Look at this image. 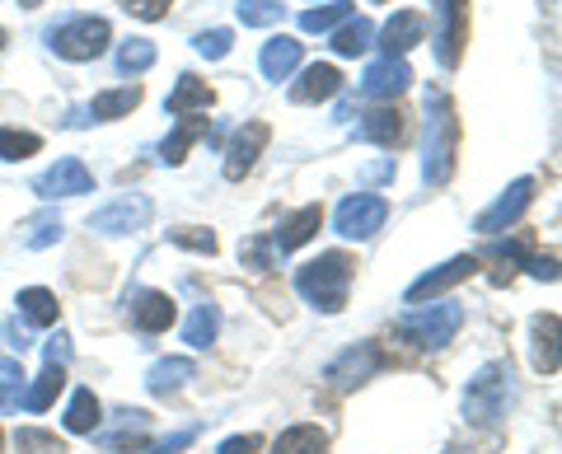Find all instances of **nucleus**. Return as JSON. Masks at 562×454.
Masks as SVG:
<instances>
[{"label": "nucleus", "mask_w": 562, "mask_h": 454, "mask_svg": "<svg viewBox=\"0 0 562 454\" xmlns=\"http://www.w3.org/2000/svg\"><path fill=\"white\" fill-rule=\"evenodd\" d=\"M427 150H422V179L441 188L454 173V155H460V117H454V103L431 90L427 94Z\"/></svg>", "instance_id": "obj_1"}, {"label": "nucleus", "mask_w": 562, "mask_h": 454, "mask_svg": "<svg viewBox=\"0 0 562 454\" xmlns=\"http://www.w3.org/2000/svg\"><path fill=\"white\" fill-rule=\"evenodd\" d=\"M351 272H357V263H351L347 253L333 249V253H319V258H314V263H305L301 272H295V291H301L314 309L338 314V309L347 305Z\"/></svg>", "instance_id": "obj_2"}, {"label": "nucleus", "mask_w": 562, "mask_h": 454, "mask_svg": "<svg viewBox=\"0 0 562 454\" xmlns=\"http://www.w3.org/2000/svg\"><path fill=\"white\" fill-rule=\"evenodd\" d=\"M512 394H516L512 365L492 361V365H483V371L469 379V389H464V417H469V422H479V427L497 422V417H506V408H512Z\"/></svg>", "instance_id": "obj_3"}, {"label": "nucleus", "mask_w": 562, "mask_h": 454, "mask_svg": "<svg viewBox=\"0 0 562 454\" xmlns=\"http://www.w3.org/2000/svg\"><path fill=\"white\" fill-rule=\"evenodd\" d=\"M464 324V309L460 305H431V309H417L408 319H398V338L408 347H422V352H436L446 347Z\"/></svg>", "instance_id": "obj_4"}, {"label": "nucleus", "mask_w": 562, "mask_h": 454, "mask_svg": "<svg viewBox=\"0 0 562 454\" xmlns=\"http://www.w3.org/2000/svg\"><path fill=\"white\" fill-rule=\"evenodd\" d=\"M47 38H52V47H57V57H66V61H94L99 52L109 47L113 29H109V20L80 14V20H66L61 29H52Z\"/></svg>", "instance_id": "obj_5"}, {"label": "nucleus", "mask_w": 562, "mask_h": 454, "mask_svg": "<svg viewBox=\"0 0 562 454\" xmlns=\"http://www.w3.org/2000/svg\"><path fill=\"white\" fill-rule=\"evenodd\" d=\"M384 216H390V202L375 197V192H357V197H347L338 206L333 230H338L342 239H371L375 230H384Z\"/></svg>", "instance_id": "obj_6"}, {"label": "nucleus", "mask_w": 562, "mask_h": 454, "mask_svg": "<svg viewBox=\"0 0 562 454\" xmlns=\"http://www.w3.org/2000/svg\"><path fill=\"white\" fill-rule=\"evenodd\" d=\"M464 43H469V0H441L436 5V57H441V66H460Z\"/></svg>", "instance_id": "obj_7"}, {"label": "nucleus", "mask_w": 562, "mask_h": 454, "mask_svg": "<svg viewBox=\"0 0 562 454\" xmlns=\"http://www.w3.org/2000/svg\"><path fill=\"white\" fill-rule=\"evenodd\" d=\"M33 192H38L43 202H57V197H85V192H94V173L85 169L80 160H57L47 173L33 179Z\"/></svg>", "instance_id": "obj_8"}, {"label": "nucleus", "mask_w": 562, "mask_h": 454, "mask_svg": "<svg viewBox=\"0 0 562 454\" xmlns=\"http://www.w3.org/2000/svg\"><path fill=\"white\" fill-rule=\"evenodd\" d=\"M530 202H535V179H516L512 188L502 192L497 202L487 206V212L473 220V230H483V235H497V230H506V225H516L525 212H530Z\"/></svg>", "instance_id": "obj_9"}, {"label": "nucleus", "mask_w": 562, "mask_h": 454, "mask_svg": "<svg viewBox=\"0 0 562 454\" xmlns=\"http://www.w3.org/2000/svg\"><path fill=\"white\" fill-rule=\"evenodd\" d=\"M268 136H272V132H268V122H244V127L235 132L231 150H225V179L239 183L244 173L258 164V155H262V146H268Z\"/></svg>", "instance_id": "obj_10"}, {"label": "nucleus", "mask_w": 562, "mask_h": 454, "mask_svg": "<svg viewBox=\"0 0 562 454\" xmlns=\"http://www.w3.org/2000/svg\"><path fill=\"white\" fill-rule=\"evenodd\" d=\"M146 220H150V202L146 197H117L113 206H103V212L90 216V230H99V235H132Z\"/></svg>", "instance_id": "obj_11"}, {"label": "nucleus", "mask_w": 562, "mask_h": 454, "mask_svg": "<svg viewBox=\"0 0 562 454\" xmlns=\"http://www.w3.org/2000/svg\"><path fill=\"white\" fill-rule=\"evenodd\" d=\"M479 272V258L473 253H460V258H450V263H441L436 272H427V276H417V282L408 286V305H422V300H431V295H441V291H450L454 282H464V276H473Z\"/></svg>", "instance_id": "obj_12"}, {"label": "nucleus", "mask_w": 562, "mask_h": 454, "mask_svg": "<svg viewBox=\"0 0 562 454\" xmlns=\"http://www.w3.org/2000/svg\"><path fill=\"white\" fill-rule=\"evenodd\" d=\"M408 84H413L408 61H403V57H384V61H371V66H366L361 94H366V99H394V94L408 90Z\"/></svg>", "instance_id": "obj_13"}, {"label": "nucleus", "mask_w": 562, "mask_h": 454, "mask_svg": "<svg viewBox=\"0 0 562 454\" xmlns=\"http://www.w3.org/2000/svg\"><path fill=\"white\" fill-rule=\"evenodd\" d=\"M380 365H384V352H380V347H375V342H361V347H351V352H342L338 361L328 365V379L338 384V389H351V384L371 379Z\"/></svg>", "instance_id": "obj_14"}, {"label": "nucleus", "mask_w": 562, "mask_h": 454, "mask_svg": "<svg viewBox=\"0 0 562 454\" xmlns=\"http://www.w3.org/2000/svg\"><path fill=\"white\" fill-rule=\"evenodd\" d=\"M422 38H427V20H422L417 10H398L394 20L380 29V47H384V57H403V52H413Z\"/></svg>", "instance_id": "obj_15"}, {"label": "nucleus", "mask_w": 562, "mask_h": 454, "mask_svg": "<svg viewBox=\"0 0 562 454\" xmlns=\"http://www.w3.org/2000/svg\"><path fill=\"white\" fill-rule=\"evenodd\" d=\"M173 300L165 291H136L132 295V324L140 328V333H165V328L173 324Z\"/></svg>", "instance_id": "obj_16"}, {"label": "nucleus", "mask_w": 562, "mask_h": 454, "mask_svg": "<svg viewBox=\"0 0 562 454\" xmlns=\"http://www.w3.org/2000/svg\"><path fill=\"white\" fill-rule=\"evenodd\" d=\"M301 66V43L295 38H286V33H277V38H268L262 43V52H258V71L268 76V80H291V71Z\"/></svg>", "instance_id": "obj_17"}, {"label": "nucleus", "mask_w": 562, "mask_h": 454, "mask_svg": "<svg viewBox=\"0 0 562 454\" xmlns=\"http://www.w3.org/2000/svg\"><path fill=\"white\" fill-rule=\"evenodd\" d=\"M319 225H324V212H319V206H301V212H291L286 220L277 225L272 243H277L281 253H291V249H301V243H310L314 235H319Z\"/></svg>", "instance_id": "obj_18"}, {"label": "nucleus", "mask_w": 562, "mask_h": 454, "mask_svg": "<svg viewBox=\"0 0 562 454\" xmlns=\"http://www.w3.org/2000/svg\"><path fill=\"white\" fill-rule=\"evenodd\" d=\"M342 90V76H338V66H305V76L291 84V99L295 103H324Z\"/></svg>", "instance_id": "obj_19"}, {"label": "nucleus", "mask_w": 562, "mask_h": 454, "mask_svg": "<svg viewBox=\"0 0 562 454\" xmlns=\"http://www.w3.org/2000/svg\"><path fill=\"white\" fill-rule=\"evenodd\" d=\"M202 136H206V117H202V113L179 117V127H173V132L165 136V146H160V160H165V164H183L188 150L198 146Z\"/></svg>", "instance_id": "obj_20"}, {"label": "nucleus", "mask_w": 562, "mask_h": 454, "mask_svg": "<svg viewBox=\"0 0 562 454\" xmlns=\"http://www.w3.org/2000/svg\"><path fill=\"white\" fill-rule=\"evenodd\" d=\"M211 103H216V94H211V84H206V80H198V76H179V84H173V94H169V113H173V117L206 113Z\"/></svg>", "instance_id": "obj_21"}, {"label": "nucleus", "mask_w": 562, "mask_h": 454, "mask_svg": "<svg viewBox=\"0 0 562 454\" xmlns=\"http://www.w3.org/2000/svg\"><path fill=\"white\" fill-rule=\"evenodd\" d=\"M61 389H66V365H47V371L20 394V404H24L29 412H43V408L57 404V394H61Z\"/></svg>", "instance_id": "obj_22"}, {"label": "nucleus", "mask_w": 562, "mask_h": 454, "mask_svg": "<svg viewBox=\"0 0 562 454\" xmlns=\"http://www.w3.org/2000/svg\"><path fill=\"white\" fill-rule=\"evenodd\" d=\"M198 375V365H192L188 356H169V361H155L150 365V394H173V389H183V384Z\"/></svg>", "instance_id": "obj_23"}, {"label": "nucleus", "mask_w": 562, "mask_h": 454, "mask_svg": "<svg viewBox=\"0 0 562 454\" xmlns=\"http://www.w3.org/2000/svg\"><path fill=\"white\" fill-rule=\"evenodd\" d=\"M371 38H375V24L351 14V20L338 24V33H333V52H338V57H361V52L371 47Z\"/></svg>", "instance_id": "obj_24"}, {"label": "nucleus", "mask_w": 562, "mask_h": 454, "mask_svg": "<svg viewBox=\"0 0 562 454\" xmlns=\"http://www.w3.org/2000/svg\"><path fill=\"white\" fill-rule=\"evenodd\" d=\"M140 103V84H122V90H109V94H94L90 103V117L94 122H113V117H127Z\"/></svg>", "instance_id": "obj_25"}, {"label": "nucleus", "mask_w": 562, "mask_h": 454, "mask_svg": "<svg viewBox=\"0 0 562 454\" xmlns=\"http://www.w3.org/2000/svg\"><path fill=\"white\" fill-rule=\"evenodd\" d=\"M216 328H221V314H216V305H198L188 314V324H183V342L188 347H198V352H206L211 342H216Z\"/></svg>", "instance_id": "obj_26"}, {"label": "nucleus", "mask_w": 562, "mask_h": 454, "mask_svg": "<svg viewBox=\"0 0 562 454\" xmlns=\"http://www.w3.org/2000/svg\"><path fill=\"white\" fill-rule=\"evenodd\" d=\"M361 136H366V141H375V146H398V136H403V113H398V109H375V113H366Z\"/></svg>", "instance_id": "obj_27"}, {"label": "nucleus", "mask_w": 562, "mask_h": 454, "mask_svg": "<svg viewBox=\"0 0 562 454\" xmlns=\"http://www.w3.org/2000/svg\"><path fill=\"white\" fill-rule=\"evenodd\" d=\"M277 454H328V435L319 427H291L277 435Z\"/></svg>", "instance_id": "obj_28"}, {"label": "nucleus", "mask_w": 562, "mask_h": 454, "mask_svg": "<svg viewBox=\"0 0 562 454\" xmlns=\"http://www.w3.org/2000/svg\"><path fill=\"white\" fill-rule=\"evenodd\" d=\"M535 365L539 371H558V314H543L535 319Z\"/></svg>", "instance_id": "obj_29"}, {"label": "nucleus", "mask_w": 562, "mask_h": 454, "mask_svg": "<svg viewBox=\"0 0 562 454\" xmlns=\"http://www.w3.org/2000/svg\"><path fill=\"white\" fill-rule=\"evenodd\" d=\"M20 239H24V249H47V243H57V239H61V216H57V212L29 216V220H24V230H20Z\"/></svg>", "instance_id": "obj_30"}, {"label": "nucleus", "mask_w": 562, "mask_h": 454, "mask_svg": "<svg viewBox=\"0 0 562 454\" xmlns=\"http://www.w3.org/2000/svg\"><path fill=\"white\" fill-rule=\"evenodd\" d=\"M20 314L29 324H57V295L47 286H29L20 291Z\"/></svg>", "instance_id": "obj_31"}, {"label": "nucleus", "mask_w": 562, "mask_h": 454, "mask_svg": "<svg viewBox=\"0 0 562 454\" xmlns=\"http://www.w3.org/2000/svg\"><path fill=\"white\" fill-rule=\"evenodd\" d=\"M94 427H99V398H94V389H76V398H70V408H66V431L85 435Z\"/></svg>", "instance_id": "obj_32"}, {"label": "nucleus", "mask_w": 562, "mask_h": 454, "mask_svg": "<svg viewBox=\"0 0 562 454\" xmlns=\"http://www.w3.org/2000/svg\"><path fill=\"white\" fill-rule=\"evenodd\" d=\"M351 20V5L347 0H333V5H319V10H305L301 14V29L305 33H328V29H338Z\"/></svg>", "instance_id": "obj_33"}, {"label": "nucleus", "mask_w": 562, "mask_h": 454, "mask_svg": "<svg viewBox=\"0 0 562 454\" xmlns=\"http://www.w3.org/2000/svg\"><path fill=\"white\" fill-rule=\"evenodd\" d=\"M38 150H43V141H38L33 132H20V127H5V132H0V160H14V164H20V160H29V155H38Z\"/></svg>", "instance_id": "obj_34"}, {"label": "nucleus", "mask_w": 562, "mask_h": 454, "mask_svg": "<svg viewBox=\"0 0 562 454\" xmlns=\"http://www.w3.org/2000/svg\"><path fill=\"white\" fill-rule=\"evenodd\" d=\"M150 66H155V43L132 38V43H122V47H117V71L136 76V71H150Z\"/></svg>", "instance_id": "obj_35"}, {"label": "nucleus", "mask_w": 562, "mask_h": 454, "mask_svg": "<svg viewBox=\"0 0 562 454\" xmlns=\"http://www.w3.org/2000/svg\"><path fill=\"white\" fill-rule=\"evenodd\" d=\"M14 445H20V454H66V445L57 441V435L38 431V427H20L14 431Z\"/></svg>", "instance_id": "obj_36"}, {"label": "nucleus", "mask_w": 562, "mask_h": 454, "mask_svg": "<svg viewBox=\"0 0 562 454\" xmlns=\"http://www.w3.org/2000/svg\"><path fill=\"white\" fill-rule=\"evenodd\" d=\"M239 20L249 29H268L281 20V5L277 0H239Z\"/></svg>", "instance_id": "obj_37"}, {"label": "nucleus", "mask_w": 562, "mask_h": 454, "mask_svg": "<svg viewBox=\"0 0 562 454\" xmlns=\"http://www.w3.org/2000/svg\"><path fill=\"white\" fill-rule=\"evenodd\" d=\"M231 43H235L231 29H206V33H198V38H192V47H198L206 61H221L225 52H231Z\"/></svg>", "instance_id": "obj_38"}, {"label": "nucleus", "mask_w": 562, "mask_h": 454, "mask_svg": "<svg viewBox=\"0 0 562 454\" xmlns=\"http://www.w3.org/2000/svg\"><path fill=\"white\" fill-rule=\"evenodd\" d=\"M20 394H24V371H20V361H0V408L20 404Z\"/></svg>", "instance_id": "obj_39"}, {"label": "nucleus", "mask_w": 562, "mask_h": 454, "mask_svg": "<svg viewBox=\"0 0 562 454\" xmlns=\"http://www.w3.org/2000/svg\"><path fill=\"white\" fill-rule=\"evenodd\" d=\"M169 239L179 243V249H192V253H216V235H211V230H198V225L169 230Z\"/></svg>", "instance_id": "obj_40"}, {"label": "nucleus", "mask_w": 562, "mask_h": 454, "mask_svg": "<svg viewBox=\"0 0 562 454\" xmlns=\"http://www.w3.org/2000/svg\"><path fill=\"white\" fill-rule=\"evenodd\" d=\"M127 14H136V20H146V24H155V20H165L169 14V0H117Z\"/></svg>", "instance_id": "obj_41"}, {"label": "nucleus", "mask_w": 562, "mask_h": 454, "mask_svg": "<svg viewBox=\"0 0 562 454\" xmlns=\"http://www.w3.org/2000/svg\"><path fill=\"white\" fill-rule=\"evenodd\" d=\"M43 352H47V365H66L70 361V338L66 333H52Z\"/></svg>", "instance_id": "obj_42"}, {"label": "nucleus", "mask_w": 562, "mask_h": 454, "mask_svg": "<svg viewBox=\"0 0 562 454\" xmlns=\"http://www.w3.org/2000/svg\"><path fill=\"white\" fill-rule=\"evenodd\" d=\"M258 435H231V441L221 445V454H258Z\"/></svg>", "instance_id": "obj_43"}, {"label": "nucleus", "mask_w": 562, "mask_h": 454, "mask_svg": "<svg viewBox=\"0 0 562 454\" xmlns=\"http://www.w3.org/2000/svg\"><path fill=\"white\" fill-rule=\"evenodd\" d=\"M239 253L249 258L254 268H268V258H272V249H268V243H249V249H239Z\"/></svg>", "instance_id": "obj_44"}, {"label": "nucleus", "mask_w": 562, "mask_h": 454, "mask_svg": "<svg viewBox=\"0 0 562 454\" xmlns=\"http://www.w3.org/2000/svg\"><path fill=\"white\" fill-rule=\"evenodd\" d=\"M20 5H24V10H33V5H43V0H20Z\"/></svg>", "instance_id": "obj_45"}, {"label": "nucleus", "mask_w": 562, "mask_h": 454, "mask_svg": "<svg viewBox=\"0 0 562 454\" xmlns=\"http://www.w3.org/2000/svg\"><path fill=\"white\" fill-rule=\"evenodd\" d=\"M0 47H5V29H0Z\"/></svg>", "instance_id": "obj_46"}]
</instances>
